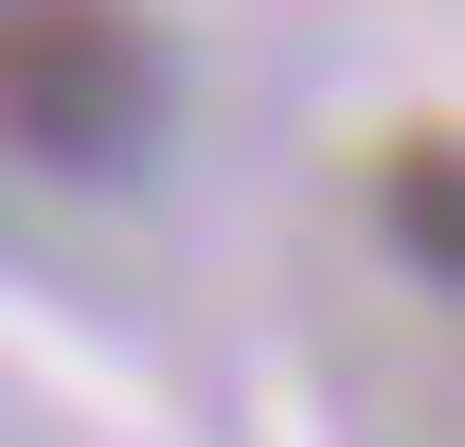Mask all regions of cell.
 <instances>
[{
	"label": "cell",
	"instance_id": "cell-2",
	"mask_svg": "<svg viewBox=\"0 0 465 447\" xmlns=\"http://www.w3.org/2000/svg\"><path fill=\"white\" fill-rule=\"evenodd\" d=\"M394 269H411V286H448V144H430V125L394 144Z\"/></svg>",
	"mask_w": 465,
	"mask_h": 447
},
{
	"label": "cell",
	"instance_id": "cell-1",
	"mask_svg": "<svg viewBox=\"0 0 465 447\" xmlns=\"http://www.w3.org/2000/svg\"><path fill=\"white\" fill-rule=\"evenodd\" d=\"M179 72L143 36V0H0V144L54 179H143L162 162Z\"/></svg>",
	"mask_w": 465,
	"mask_h": 447
}]
</instances>
